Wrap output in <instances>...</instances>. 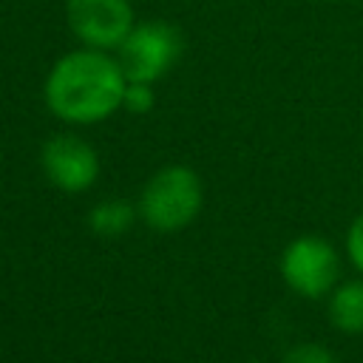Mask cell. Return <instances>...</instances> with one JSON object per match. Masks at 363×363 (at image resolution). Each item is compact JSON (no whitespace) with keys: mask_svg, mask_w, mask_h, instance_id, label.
<instances>
[{"mask_svg":"<svg viewBox=\"0 0 363 363\" xmlns=\"http://www.w3.org/2000/svg\"><path fill=\"white\" fill-rule=\"evenodd\" d=\"M133 218H136L133 204H128V201H122V199H105V201H99V204L91 210V216H88L91 230H94L96 235H108V238L128 233L130 224H133Z\"/></svg>","mask_w":363,"mask_h":363,"instance_id":"8","label":"cell"},{"mask_svg":"<svg viewBox=\"0 0 363 363\" xmlns=\"http://www.w3.org/2000/svg\"><path fill=\"white\" fill-rule=\"evenodd\" d=\"M182 48L184 43L176 26L164 20H147L130 28V34L116 48V60L128 79L153 85L179 62Z\"/></svg>","mask_w":363,"mask_h":363,"instance_id":"3","label":"cell"},{"mask_svg":"<svg viewBox=\"0 0 363 363\" xmlns=\"http://www.w3.org/2000/svg\"><path fill=\"white\" fill-rule=\"evenodd\" d=\"M122 108H128L130 113H147L153 108V85L150 82H133V79H128L125 96H122Z\"/></svg>","mask_w":363,"mask_h":363,"instance_id":"9","label":"cell"},{"mask_svg":"<svg viewBox=\"0 0 363 363\" xmlns=\"http://www.w3.org/2000/svg\"><path fill=\"white\" fill-rule=\"evenodd\" d=\"M43 170L48 182L65 193H82L88 190L99 176V156L96 150L74 136V133H57L43 145Z\"/></svg>","mask_w":363,"mask_h":363,"instance_id":"6","label":"cell"},{"mask_svg":"<svg viewBox=\"0 0 363 363\" xmlns=\"http://www.w3.org/2000/svg\"><path fill=\"white\" fill-rule=\"evenodd\" d=\"M284 363H337V357L318 343H298L295 349L286 352Z\"/></svg>","mask_w":363,"mask_h":363,"instance_id":"10","label":"cell"},{"mask_svg":"<svg viewBox=\"0 0 363 363\" xmlns=\"http://www.w3.org/2000/svg\"><path fill=\"white\" fill-rule=\"evenodd\" d=\"M346 250H349V258L352 264L363 272V213L352 221L349 227V235H346Z\"/></svg>","mask_w":363,"mask_h":363,"instance_id":"11","label":"cell"},{"mask_svg":"<svg viewBox=\"0 0 363 363\" xmlns=\"http://www.w3.org/2000/svg\"><path fill=\"white\" fill-rule=\"evenodd\" d=\"M201 201V179L184 164H170L145 184L139 196V216L159 233H176L199 216Z\"/></svg>","mask_w":363,"mask_h":363,"instance_id":"2","label":"cell"},{"mask_svg":"<svg viewBox=\"0 0 363 363\" xmlns=\"http://www.w3.org/2000/svg\"><path fill=\"white\" fill-rule=\"evenodd\" d=\"M65 20L85 48L116 51L136 26L130 0H68Z\"/></svg>","mask_w":363,"mask_h":363,"instance_id":"4","label":"cell"},{"mask_svg":"<svg viewBox=\"0 0 363 363\" xmlns=\"http://www.w3.org/2000/svg\"><path fill=\"white\" fill-rule=\"evenodd\" d=\"M337 269L340 264L335 247L318 235L295 238L281 255L284 281L306 298H320L323 292H329L337 278Z\"/></svg>","mask_w":363,"mask_h":363,"instance_id":"5","label":"cell"},{"mask_svg":"<svg viewBox=\"0 0 363 363\" xmlns=\"http://www.w3.org/2000/svg\"><path fill=\"white\" fill-rule=\"evenodd\" d=\"M128 77L116 57L77 48L60 57L45 77V105L71 125H94L122 108Z\"/></svg>","mask_w":363,"mask_h":363,"instance_id":"1","label":"cell"},{"mask_svg":"<svg viewBox=\"0 0 363 363\" xmlns=\"http://www.w3.org/2000/svg\"><path fill=\"white\" fill-rule=\"evenodd\" d=\"M329 318L337 329L349 335L363 332V284L360 281H349L335 289L329 301Z\"/></svg>","mask_w":363,"mask_h":363,"instance_id":"7","label":"cell"}]
</instances>
